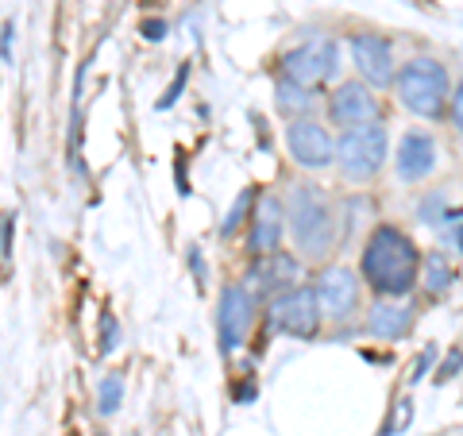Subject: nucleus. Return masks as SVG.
Listing matches in <instances>:
<instances>
[{"label":"nucleus","mask_w":463,"mask_h":436,"mask_svg":"<svg viewBox=\"0 0 463 436\" xmlns=\"http://www.w3.org/2000/svg\"><path fill=\"white\" fill-rule=\"evenodd\" d=\"M359 274L367 279V286L383 298H402L421 282V255H417L413 240L394 224H379L371 232V240L364 247V263Z\"/></svg>","instance_id":"f257e3e1"},{"label":"nucleus","mask_w":463,"mask_h":436,"mask_svg":"<svg viewBox=\"0 0 463 436\" xmlns=\"http://www.w3.org/2000/svg\"><path fill=\"white\" fill-rule=\"evenodd\" d=\"M286 216L294 228L298 251L306 259H325L336 247V213H332V201L317 182H294Z\"/></svg>","instance_id":"f03ea898"},{"label":"nucleus","mask_w":463,"mask_h":436,"mask_svg":"<svg viewBox=\"0 0 463 436\" xmlns=\"http://www.w3.org/2000/svg\"><path fill=\"white\" fill-rule=\"evenodd\" d=\"M394 90H398V100L413 116H421V120H440L444 109H448L452 85H448V70L437 62V58H410V62L398 70Z\"/></svg>","instance_id":"7ed1b4c3"},{"label":"nucleus","mask_w":463,"mask_h":436,"mask_svg":"<svg viewBox=\"0 0 463 436\" xmlns=\"http://www.w3.org/2000/svg\"><path fill=\"white\" fill-rule=\"evenodd\" d=\"M390 151V136L383 124H359V128H344V136L336 139V166L347 182H367L383 170Z\"/></svg>","instance_id":"20e7f679"},{"label":"nucleus","mask_w":463,"mask_h":436,"mask_svg":"<svg viewBox=\"0 0 463 436\" xmlns=\"http://www.w3.org/2000/svg\"><path fill=\"white\" fill-rule=\"evenodd\" d=\"M267 321L270 328H279L294 340H313L325 321L321 301H317V286H294L286 294H274L267 305Z\"/></svg>","instance_id":"39448f33"},{"label":"nucleus","mask_w":463,"mask_h":436,"mask_svg":"<svg viewBox=\"0 0 463 436\" xmlns=\"http://www.w3.org/2000/svg\"><path fill=\"white\" fill-rule=\"evenodd\" d=\"M340 70V47L336 39H309L301 43V47H294L289 54H282V74L294 78L301 85H325L336 78Z\"/></svg>","instance_id":"423d86ee"},{"label":"nucleus","mask_w":463,"mask_h":436,"mask_svg":"<svg viewBox=\"0 0 463 436\" xmlns=\"http://www.w3.org/2000/svg\"><path fill=\"white\" fill-rule=\"evenodd\" d=\"M255 325V298L243 282L224 286L221 294V309H216V332H221V347L224 352H236L248 340V332Z\"/></svg>","instance_id":"0eeeda50"},{"label":"nucleus","mask_w":463,"mask_h":436,"mask_svg":"<svg viewBox=\"0 0 463 436\" xmlns=\"http://www.w3.org/2000/svg\"><path fill=\"white\" fill-rule=\"evenodd\" d=\"M286 147L294 155L298 166L306 170H325L336 163V143H332L328 128L309 120V116H301V120H289L286 128Z\"/></svg>","instance_id":"6e6552de"},{"label":"nucleus","mask_w":463,"mask_h":436,"mask_svg":"<svg viewBox=\"0 0 463 436\" xmlns=\"http://www.w3.org/2000/svg\"><path fill=\"white\" fill-rule=\"evenodd\" d=\"M317 301H321L325 321H347L359 309V279L347 267H325L317 274Z\"/></svg>","instance_id":"1a4fd4ad"},{"label":"nucleus","mask_w":463,"mask_h":436,"mask_svg":"<svg viewBox=\"0 0 463 436\" xmlns=\"http://www.w3.org/2000/svg\"><path fill=\"white\" fill-rule=\"evenodd\" d=\"M352 58H355V70L364 74L367 85L374 90H386L394 85V51H390V39L374 35V32H359L352 35Z\"/></svg>","instance_id":"9d476101"},{"label":"nucleus","mask_w":463,"mask_h":436,"mask_svg":"<svg viewBox=\"0 0 463 436\" xmlns=\"http://www.w3.org/2000/svg\"><path fill=\"white\" fill-rule=\"evenodd\" d=\"M379 116V100H374L371 85L364 81H344L336 93L328 97V120L336 128H359Z\"/></svg>","instance_id":"9b49d317"},{"label":"nucleus","mask_w":463,"mask_h":436,"mask_svg":"<svg viewBox=\"0 0 463 436\" xmlns=\"http://www.w3.org/2000/svg\"><path fill=\"white\" fill-rule=\"evenodd\" d=\"M398 178L402 182H425L432 170H437V139H432L429 132H405L402 143H398Z\"/></svg>","instance_id":"f8f14e48"},{"label":"nucleus","mask_w":463,"mask_h":436,"mask_svg":"<svg viewBox=\"0 0 463 436\" xmlns=\"http://www.w3.org/2000/svg\"><path fill=\"white\" fill-rule=\"evenodd\" d=\"M282 228H286V209L274 194H263L255 201L251 213V251L255 255H274L282 243Z\"/></svg>","instance_id":"ddd939ff"},{"label":"nucleus","mask_w":463,"mask_h":436,"mask_svg":"<svg viewBox=\"0 0 463 436\" xmlns=\"http://www.w3.org/2000/svg\"><path fill=\"white\" fill-rule=\"evenodd\" d=\"M251 279H259L267 298L286 294V289H294V282L301 279V263L286 251H274V255H263V267H255Z\"/></svg>","instance_id":"4468645a"},{"label":"nucleus","mask_w":463,"mask_h":436,"mask_svg":"<svg viewBox=\"0 0 463 436\" xmlns=\"http://www.w3.org/2000/svg\"><path fill=\"white\" fill-rule=\"evenodd\" d=\"M413 328V309L398 301H379L367 317V332L374 340H402Z\"/></svg>","instance_id":"2eb2a0df"},{"label":"nucleus","mask_w":463,"mask_h":436,"mask_svg":"<svg viewBox=\"0 0 463 436\" xmlns=\"http://www.w3.org/2000/svg\"><path fill=\"white\" fill-rule=\"evenodd\" d=\"M274 105H279V112L286 116V120H301L309 109H313V93L309 85H301L294 78H279V85H274Z\"/></svg>","instance_id":"dca6fc26"},{"label":"nucleus","mask_w":463,"mask_h":436,"mask_svg":"<svg viewBox=\"0 0 463 436\" xmlns=\"http://www.w3.org/2000/svg\"><path fill=\"white\" fill-rule=\"evenodd\" d=\"M452 279H456V270H452V263H448V255L444 251H429L425 263H421V286H425V294L440 298L444 289L452 286Z\"/></svg>","instance_id":"f3484780"},{"label":"nucleus","mask_w":463,"mask_h":436,"mask_svg":"<svg viewBox=\"0 0 463 436\" xmlns=\"http://www.w3.org/2000/svg\"><path fill=\"white\" fill-rule=\"evenodd\" d=\"M120 402H124V379L120 374H105L100 386H97V410L105 417H112L116 410H120Z\"/></svg>","instance_id":"a211bd4d"},{"label":"nucleus","mask_w":463,"mask_h":436,"mask_svg":"<svg viewBox=\"0 0 463 436\" xmlns=\"http://www.w3.org/2000/svg\"><path fill=\"white\" fill-rule=\"evenodd\" d=\"M248 213H255V190H240L236 205L228 209L224 224H221V236H224V240H228V236H236V232H240V224L248 221Z\"/></svg>","instance_id":"6ab92c4d"},{"label":"nucleus","mask_w":463,"mask_h":436,"mask_svg":"<svg viewBox=\"0 0 463 436\" xmlns=\"http://www.w3.org/2000/svg\"><path fill=\"white\" fill-rule=\"evenodd\" d=\"M185 78H190V66H178V78H174V85H170V90H166V97L163 100H158V109H170L174 105V100H178L182 97V90H185Z\"/></svg>","instance_id":"aec40b11"},{"label":"nucleus","mask_w":463,"mask_h":436,"mask_svg":"<svg viewBox=\"0 0 463 436\" xmlns=\"http://www.w3.org/2000/svg\"><path fill=\"white\" fill-rule=\"evenodd\" d=\"M432 359H437V347H432V344H429V347H425V352H421V355H417V359H413L410 383H421V379H425V371L432 367Z\"/></svg>","instance_id":"412c9836"},{"label":"nucleus","mask_w":463,"mask_h":436,"mask_svg":"<svg viewBox=\"0 0 463 436\" xmlns=\"http://www.w3.org/2000/svg\"><path fill=\"white\" fill-rule=\"evenodd\" d=\"M116 332H120V328H116V317L105 313V317H100V336H105V340H100V352H112V347L120 344V340H116Z\"/></svg>","instance_id":"4be33fe9"},{"label":"nucleus","mask_w":463,"mask_h":436,"mask_svg":"<svg viewBox=\"0 0 463 436\" xmlns=\"http://www.w3.org/2000/svg\"><path fill=\"white\" fill-rule=\"evenodd\" d=\"M452 124H456V132L463 136V78H459V85L452 90Z\"/></svg>","instance_id":"5701e85b"},{"label":"nucleus","mask_w":463,"mask_h":436,"mask_svg":"<svg viewBox=\"0 0 463 436\" xmlns=\"http://www.w3.org/2000/svg\"><path fill=\"white\" fill-rule=\"evenodd\" d=\"M12 39H16V24H5V66H16V54H12Z\"/></svg>","instance_id":"b1692460"},{"label":"nucleus","mask_w":463,"mask_h":436,"mask_svg":"<svg viewBox=\"0 0 463 436\" xmlns=\"http://www.w3.org/2000/svg\"><path fill=\"white\" fill-rule=\"evenodd\" d=\"M166 35V24L163 20H147V24H143V39H151V43H158V39H163Z\"/></svg>","instance_id":"393cba45"},{"label":"nucleus","mask_w":463,"mask_h":436,"mask_svg":"<svg viewBox=\"0 0 463 436\" xmlns=\"http://www.w3.org/2000/svg\"><path fill=\"white\" fill-rule=\"evenodd\" d=\"M12 224H16V216H5V247H0V255H5V259H12Z\"/></svg>","instance_id":"a878e982"},{"label":"nucleus","mask_w":463,"mask_h":436,"mask_svg":"<svg viewBox=\"0 0 463 436\" xmlns=\"http://www.w3.org/2000/svg\"><path fill=\"white\" fill-rule=\"evenodd\" d=\"M459 367H463V352H456L452 359H448V363H444V367H440V379H452V374H456Z\"/></svg>","instance_id":"bb28decb"},{"label":"nucleus","mask_w":463,"mask_h":436,"mask_svg":"<svg viewBox=\"0 0 463 436\" xmlns=\"http://www.w3.org/2000/svg\"><path fill=\"white\" fill-rule=\"evenodd\" d=\"M190 267H194V274H197V282H205V259H201L197 251H190Z\"/></svg>","instance_id":"cd10ccee"}]
</instances>
